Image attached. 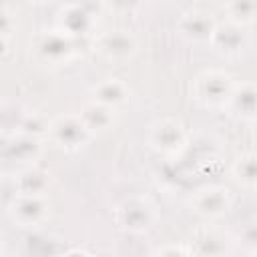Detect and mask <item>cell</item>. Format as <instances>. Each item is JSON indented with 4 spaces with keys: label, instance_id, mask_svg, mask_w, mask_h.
<instances>
[{
    "label": "cell",
    "instance_id": "15",
    "mask_svg": "<svg viewBox=\"0 0 257 257\" xmlns=\"http://www.w3.org/2000/svg\"><path fill=\"white\" fill-rule=\"evenodd\" d=\"M126 98H128V86L120 78L108 76V78H102L100 82H96L92 86V100L100 102L104 106L116 108V106L124 104Z\"/></svg>",
    "mask_w": 257,
    "mask_h": 257
},
{
    "label": "cell",
    "instance_id": "18",
    "mask_svg": "<svg viewBox=\"0 0 257 257\" xmlns=\"http://www.w3.org/2000/svg\"><path fill=\"white\" fill-rule=\"evenodd\" d=\"M233 175L243 187H257V153H243L233 163Z\"/></svg>",
    "mask_w": 257,
    "mask_h": 257
},
{
    "label": "cell",
    "instance_id": "22",
    "mask_svg": "<svg viewBox=\"0 0 257 257\" xmlns=\"http://www.w3.org/2000/svg\"><path fill=\"white\" fill-rule=\"evenodd\" d=\"M62 257H90V255H86V253H82V251H68V253L62 255Z\"/></svg>",
    "mask_w": 257,
    "mask_h": 257
},
{
    "label": "cell",
    "instance_id": "5",
    "mask_svg": "<svg viewBox=\"0 0 257 257\" xmlns=\"http://www.w3.org/2000/svg\"><path fill=\"white\" fill-rule=\"evenodd\" d=\"M92 46L106 60L122 62V60H128V58L135 56V52H137V38H135V34L131 30L110 28V30L98 32L94 36Z\"/></svg>",
    "mask_w": 257,
    "mask_h": 257
},
{
    "label": "cell",
    "instance_id": "6",
    "mask_svg": "<svg viewBox=\"0 0 257 257\" xmlns=\"http://www.w3.org/2000/svg\"><path fill=\"white\" fill-rule=\"evenodd\" d=\"M231 193L223 185H205L197 189L191 197V209L205 219L223 217L231 209Z\"/></svg>",
    "mask_w": 257,
    "mask_h": 257
},
{
    "label": "cell",
    "instance_id": "23",
    "mask_svg": "<svg viewBox=\"0 0 257 257\" xmlns=\"http://www.w3.org/2000/svg\"><path fill=\"white\" fill-rule=\"evenodd\" d=\"M253 122H255V133H257V118H255V120H253Z\"/></svg>",
    "mask_w": 257,
    "mask_h": 257
},
{
    "label": "cell",
    "instance_id": "17",
    "mask_svg": "<svg viewBox=\"0 0 257 257\" xmlns=\"http://www.w3.org/2000/svg\"><path fill=\"white\" fill-rule=\"evenodd\" d=\"M78 114H80V118L84 120L86 128H88L92 135L110 128L112 122H114V108L104 106V104L94 102V100H90L88 104H84Z\"/></svg>",
    "mask_w": 257,
    "mask_h": 257
},
{
    "label": "cell",
    "instance_id": "10",
    "mask_svg": "<svg viewBox=\"0 0 257 257\" xmlns=\"http://www.w3.org/2000/svg\"><path fill=\"white\" fill-rule=\"evenodd\" d=\"M2 151H4V159H6V161L28 167L30 163H34V161L40 157L42 145H40L38 137L14 133L10 139H6Z\"/></svg>",
    "mask_w": 257,
    "mask_h": 257
},
{
    "label": "cell",
    "instance_id": "12",
    "mask_svg": "<svg viewBox=\"0 0 257 257\" xmlns=\"http://www.w3.org/2000/svg\"><path fill=\"white\" fill-rule=\"evenodd\" d=\"M213 48L225 56H237L245 50L247 46V34L243 32V26L235 24V22H225V24H217L211 40Z\"/></svg>",
    "mask_w": 257,
    "mask_h": 257
},
{
    "label": "cell",
    "instance_id": "16",
    "mask_svg": "<svg viewBox=\"0 0 257 257\" xmlns=\"http://www.w3.org/2000/svg\"><path fill=\"white\" fill-rule=\"evenodd\" d=\"M14 195H44L48 189V175L36 167H24L14 179Z\"/></svg>",
    "mask_w": 257,
    "mask_h": 257
},
{
    "label": "cell",
    "instance_id": "8",
    "mask_svg": "<svg viewBox=\"0 0 257 257\" xmlns=\"http://www.w3.org/2000/svg\"><path fill=\"white\" fill-rule=\"evenodd\" d=\"M34 52L48 64H60L62 60L66 62L74 52V38L60 28L46 30L36 38Z\"/></svg>",
    "mask_w": 257,
    "mask_h": 257
},
{
    "label": "cell",
    "instance_id": "2",
    "mask_svg": "<svg viewBox=\"0 0 257 257\" xmlns=\"http://www.w3.org/2000/svg\"><path fill=\"white\" fill-rule=\"evenodd\" d=\"M147 143L161 155L177 157L187 149V131L175 118H159L149 126Z\"/></svg>",
    "mask_w": 257,
    "mask_h": 257
},
{
    "label": "cell",
    "instance_id": "7",
    "mask_svg": "<svg viewBox=\"0 0 257 257\" xmlns=\"http://www.w3.org/2000/svg\"><path fill=\"white\" fill-rule=\"evenodd\" d=\"M8 215L18 227H36L48 217V203L44 195H14L8 205Z\"/></svg>",
    "mask_w": 257,
    "mask_h": 257
},
{
    "label": "cell",
    "instance_id": "4",
    "mask_svg": "<svg viewBox=\"0 0 257 257\" xmlns=\"http://www.w3.org/2000/svg\"><path fill=\"white\" fill-rule=\"evenodd\" d=\"M90 137L92 133L86 128L80 114H62L54 118L48 128V139L64 151H76L84 147Z\"/></svg>",
    "mask_w": 257,
    "mask_h": 257
},
{
    "label": "cell",
    "instance_id": "14",
    "mask_svg": "<svg viewBox=\"0 0 257 257\" xmlns=\"http://www.w3.org/2000/svg\"><path fill=\"white\" fill-rule=\"evenodd\" d=\"M227 108L245 120H255L257 118V82L235 84Z\"/></svg>",
    "mask_w": 257,
    "mask_h": 257
},
{
    "label": "cell",
    "instance_id": "1",
    "mask_svg": "<svg viewBox=\"0 0 257 257\" xmlns=\"http://www.w3.org/2000/svg\"><path fill=\"white\" fill-rule=\"evenodd\" d=\"M235 82L229 72L219 68L203 70L193 80V96L197 102L209 108H225L233 94Z\"/></svg>",
    "mask_w": 257,
    "mask_h": 257
},
{
    "label": "cell",
    "instance_id": "13",
    "mask_svg": "<svg viewBox=\"0 0 257 257\" xmlns=\"http://www.w3.org/2000/svg\"><path fill=\"white\" fill-rule=\"evenodd\" d=\"M94 16L96 14L90 12L88 4H68L62 8V14H60V22H62L60 30H64L72 38L88 34L94 26Z\"/></svg>",
    "mask_w": 257,
    "mask_h": 257
},
{
    "label": "cell",
    "instance_id": "21",
    "mask_svg": "<svg viewBox=\"0 0 257 257\" xmlns=\"http://www.w3.org/2000/svg\"><path fill=\"white\" fill-rule=\"evenodd\" d=\"M155 257H195L191 247H181V245H167L155 253Z\"/></svg>",
    "mask_w": 257,
    "mask_h": 257
},
{
    "label": "cell",
    "instance_id": "20",
    "mask_svg": "<svg viewBox=\"0 0 257 257\" xmlns=\"http://www.w3.org/2000/svg\"><path fill=\"white\" fill-rule=\"evenodd\" d=\"M239 239H241V243H243L247 249L257 251V221L247 223V225H245V229L241 231Z\"/></svg>",
    "mask_w": 257,
    "mask_h": 257
},
{
    "label": "cell",
    "instance_id": "11",
    "mask_svg": "<svg viewBox=\"0 0 257 257\" xmlns=\"http://www.w3.org/2000/svg\"><path fill=\"white\" fill-rule=\"evenodd\" d=\"M191 251L195 257H227L229 239L215 227H201L193 235Z\"/></svg>",
    "mask_w": 257,
    "mask_h": 257
},
{
    "label": "cell",
    "instance_id": "19",
    "mask_svg": "<svg viewBox=\"0 0 257 257\" xmlns=\"http://www.w3.org/2000/svg\"><path fill=\"white\" fill-rule=\"evenodd\" d=\"M225 12L229 14V22H235L239 26L249 24L257 20V2H245V0H235L225 4Z\"/></svg>",
    "mask_w": 257,
    "mask_h": 257
},
{
    "label": "cell",
    "instance_id": "9",
    "mask_svg": "<svg viewBox=\"0 0 257 257\" xmlns=\"http://www.w3.org/2000/svg\"><path fill=\"white\" fill-rule=\"evenodd\" d=\"M215 28H217L215 16L205 8H189L181 14V18L177 22L179 34L193 42L211 40Z\"/></svg>",
    "mask_w": 257,
    "mask_h": 257
},
{
    "label": "cell",
    "instance_id": "3",
    "mask_svg": "<svg viewBox=\"0 0 257 257\" xmlns=\"http://www.w3.org/2000/svg\"><path fill=\"white\" fill-rule=\"evenodd\" d=\"M114 219L128 233H145L155 225L157 211L145 197H128L116 205Z\"/></svg>",
    "mask_w": 257,
    "mask_h": 257
}]
</instances>
